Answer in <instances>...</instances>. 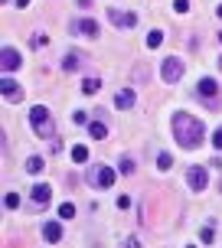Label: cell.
<instances>
[{"instance_id": "obj_28", "label": "cell", "mask_w": 222, "mask_h": 248, "mask_svg": "<svg viewBox=\"0 0 222 248\" xmlns=\"http://www.w3.org/2000/svg\"><path fill=\"white\" fill-rule=\"evenodd\" d=\"M216 13H219V20H222V3H219V7H216Z\"/></svg>"}, {"instance_id": "obj_13", "label": "cell", "mask_w": 222, "mask_h": 248, "mask_svg": "<svg viewBox=\"0 0 222 248\" xmlns=\"http://www.w3.org/2000/svg\"><path fill=\"white\" fill-rule=\"evenodd\" d=\"M114 108H134V88H121L114 95Z\"/></svg>"}, {"instance_id": "obj_1", "label": "cell", "mask_w": 222, "mask_h": 248, "mask_svg": "<svg viewBox=\"0 0 222 248\" xmlns=\"http://www.w3.org/2000/svg\"><path fill=\"white\" fill-rule=\"evenodd\" d=\"M170 127H173V137H176L180 147H199L206 140V124L199 121V118H193V114H186V111L173 114Z\"/></svg>"}, {"instance_id": "obj_7", "label": "cell", "mask_w": 222, "mask_h": 248, "mask_svg": "<svg viewBox=\"0 0 222 248\" xmlns=\"http://www.w3.org/2000/svg\"><path fill=\"white\" fill-rule=\"evenodd\" d=\"M186 183H190V189L203 193V189H206V183H209V176H206V170H203V167H190V173H186Z\"/></svg>"}, {"instance_id": "obj_4", "label": "cell", "mask_w": 222, "mask_h": 248, "mask_svg": "<svg viewBox=\"0 0 222 248\" xmlns=\"http://www.w3.org/2000/svg\"><path fill=\"white\" fill-rule=\"evenodd\" d=\"M160 75H163V82H167V85H173V82H180V78H183V62L176 59V56H170V59H163V62H160Z\"/></svg>"}, {"instance_id": "obj_11", "label": "cell", "mask_w": 222, "mask_h": 248, "mask_svg": "<svg viewBox=\"0 0 222 248\" xmlns=\"http://www.w3.org/2000/svg\"><path fill=\"white\" fill-rule=\"evenodd\" d=\"M49 196H52V189L46 183H36V186H33V202H36L39 209H43V206H49Z\"/></svg>"}, {"instance_id": "obj_15", "label": "cell", "mask_w": 222, "mask_h": 248, "mask_svg": "<svg viewBox=\"0 0 222 248\" xmlns=\"http://www.w3.org/2000/svg\"><path fill=\"white\" fill-rule=\"evenodd\" d=\"M196 92L203 95V98H212V95L219 92V85H216V78H203V82L196 85Z\"/></svg>"}, {"instance_id": "obj_27", "label": "cell", "mask_w": 222, "mask_h": 248, "mask_svg": "<svg viewBox=\"0 0 222 248\" xmlns=\"http://www.w3.org/2000/svg\"><path fill=\"white\" fill-rule=\"evenodd\" d=\"M16 7H30V0H16Z\"/></svg>"}, {"instance_id": "obj_19", "label": "cell", "mask_w": 222, "mask_h": 248, "mask_svg": "<svg viewBox=\"0 0 222 248\" xmlns=\"http://www.w3.org/2000/svg\"><path fill=\"white\" fill-rule=\"evenodd\" d=\"M160 43H163V33H160V30H150V36H147V46H150V49H157Z\"/></svg>"}, {"instance_id": "obj_8", "label": "cell", "mask_w": 222, "mask_h": 248, "mask_svg": "<svg viewBox=\"0 0 222 248\" xmlns=\"http://www.w3.org/2000/svg\"><path fill=\"white\" fill-rule=\"evenodd\" d=\"M108 20H111L114 26H121V30H131V26L137 23V16H134V13H127V10H114V7L108 10Z\"/></svg>"}, {"instance_id": "obj_21", "label": "cell", "mask_w": 222, "mask_h": 248, "mask_svg": "<svg viewBox=\"0 0 222 248\" xmlns=\"http://www.w3.org/2000/svg\"><path fill=\"white\" fill-rule=\"evenodd\" d=\"M59 216H62V219H72V216H75V206H72V202H62V206H59Z\"/></svg>"}, {"instance_id": "obj_2", "label": "cell", "mask_w": 222, "mask_h": 248, "mask_svg": "<svg viewBox=\"0 0 222 248\" xmlns=\"http://www.w3.org/2000/svg\"><path fill=\"white\" fill-rule=\"evenodd\" d=\"M88 186H95V189H108V186H114V170L111 167H105V163H95L92 170H88Z\"/></svg>"}, {"instance_id": "obj_30", "label": "cell", "mask_w": 222, "mask_h": 248, "mask_svg": "<svg viewBox=\"0 0 222 248\" xmlns=\"http://www.w3.org/2000/svg\"><path fill=\"white\" fill-rule=\"evenodd\" d=\"M190 248H196V245H190Z\"/></svg>"}, {"instance_id": "obj_24", "label": "cell", "mask_w": 222, "mask_h": 248, "mask_svg": "<svg viewBox=\"0 0 222 248\" xmlns=\"http://www.w3.org/2000/svg\"><path fill=\"white\" fill-rule=\"evenodd\" d=\"M121 173H124V176L134 173V160H131V157H124V160H121Z\"/></svg>"}, {"instance_id": "obj_10", "label": "cell", "mask_w": 222, "mask_h": 248, "mask_svg": "<svg viewBox=\"0 0 222 248\" xmlns=\"http://www.w3.org/2000/svg\"><path fill=\"white\" fill-rule=\"evenodd\" d=\"M82 65H88V56H82V52H65V59H62V69L65 72H75Z\"/></svg>"}, {"instance_id": "obj_14", "label": "cell", "mask_w": 222, "mask_h": 248, "mask_svg": "<svg viewBox=\"0 0 222 248\" xmlns=\"http://www.w3.org/2000/svg\"><path fill=\"white\" fill-rule=\"evenodd\" d=\"M101 118H105V114H95V121L88 124V131H92V137H95V140H105V137H108V127H105V124H101Z\"/></svg>"}, {"instance_id": "obj_18", "label": "cell", "mask_w": 222, "mask_h": 248, "mask_svg": "<svg viewBox=\"0 0 222 248\" xmlns=\"http://www.w3.org/2000/svg\"><path fill=\"white\" fill-rule=\"evenodd\" d=\"M43 167H46L43 157H30V160H26V170H30V173H43Z\"/></svg>"}, {"instance_id": "obj_6", "label": "cell", "mask_w": 222, "mask_h": 248, "mask_svg": "<svg viewBox=\"0 0 222 248\" xmlns=\"http://www.w3.org/2000/svg\"><path fill=\"white\" fill-rule=\"evenodd\" d=\"M0 69L3 72H16L20 69V52L13 49V46H3L0 49Z\"/></svg>"}, {"instance_id": "obj_26", "label": "cell", "mask_w": 222, "mask_h": 248, "mask_svg": "<svg viewBox=\"0 0 222 248\" xmlns=\"http://www.w3.org/2000/svg\"><path fill=\"white\" fill-rule=\"evenodd\" d=\"M212 144L222 150V127H216V134H212Z\"/></svg>"}, {"instance_id": "obj_9", "label": "cell", "mask_w": 222, "mask_h": 248, "mask_svg": "<svg viewBox=\"0 0 222 248\" xmlns=\"http://www.w3.org/2000/svg\"><path fill=\"white\" fill-rule=\"evenodd\" d=\"M72 33H79V36H98V23L92 20V16H82V20H75L72 23Z\"/></svg>"}, {"instance_id": "obj_25", "label": "cell", "mask_w": 222, "mask_h": 248, "mask_svg": "<svg viewBox=\"0 0 222 248\" xmlns=\"http://www.w3.org/2000/svg\"><path fill=\"white\" fill-rule=\"evenodd\" d=\"M173 10H176V13H186V10H190V0H173Z\"/></svg>"}, {"instance_id": "obj_17", "label": "cell", "mask_w": 222, "mask_h": 248, "mask_svg": "<svg viewBox=\"0 0 222 248\" xmlns=\"http://www.w3.org/2000/svg\"><path fill=\"white\" fill-rule=\"evenodd\" d=\"M72 160H75V163H85V160H88V147L75 144V147H72Z\"/></svg>"}, {"instance_id": "obj_23", "label": "cell", "mask_w": 222, "mask_h": 248, "mask_svg": "<svg viewBox=\"0 0 222 248\" xmlns=\"http://www.w3.org/2000/svg\"><path fill=\"white\" fill-rule=\"evenodd\" d=\"M212 229H216L212 222H206V225H203V242H212V238H216V232H212Z\"/></svg>"}, {"instance_id": "obj_12", "label": "cell", "mask_w": 222, "mask_h": 248, "mask_svg": "<svg viewBox=\"0 0 222 248\" xmlns=\"http://www.w3.org/2000/svg\"><path fill=\"white\" fill-rule=\"evenodd\" d=\"M43 238H46L49 245L62 242V225H59V222H46V225H43Z\"/></svg>"}, {"instance_id": "obj_16", "label": "cell", "mask_w": 222, "mask_h": 248, "mask_svg": "<svg viewBox=\"0 0 222 248\" xmlns=\"http://www.w3.org/2000/svg\"><path fill=\"white\" fill-rule=\"evenodd\" d=\"M98 88H101V78H85V82H82V92H85V95H95Z\"/></svg>"}, {"instance_id": "obj_29", "label": "cell", "mask_w": 222, "mask_h": 248, "mask_svg": "<svg viewBox=\"0 0 222 248\" xmlns=\"http://www.w3.org/2000/svg\"><path fill=\"white\" fill-rule=\"evenodd\" d=\"M219 69H222V56H219Z\"/></svg>"}, {"instance_id": "obj_5", "label": "cell", "mask_w": 222, "mask_h": 248, "mask_svg": "<svg viewBox=\"0 0 222 248\" xmlns=\"http://www.w3.org/2000/svg\"><path fill=\"white\" fill-rule=\"evenodd\" d=\"M0 92H3V101H10V105L23 101V88L16 85L10 75H3V78H0Z\"/></svg>"}, {"instance_id": "obj_3", "label": "cell", "mask_w": 222, "mask_h": 248, "mask_svg": "<svg viewBox=\"0 0 222 248\" xmlns=\"http://www.w3.org/2000/svg\"><path fill=\"white\" fill-rule=\"evenodd\" d=\"M30 124H33V131H36L39 137H52V118H49V108L36 105V108L30 111Z\"/></svg>"}, {"instance_id": "obj_20", "label": "cell", "mask_w": 222, "mask_h": 248, "mask_svg": "<svg viewBox=\"0 0 222 248\" xmlns=\"http://www.w3.org/2000/svg\"><path fill=\"white\" fill-rule=\"evenodd\" d=\"M3 206H7V209H16V206H20V196H16V193H7V196H3Z\"/></svg>"}, {"instance_id": "obj_22", "label": "cell", "mask_w": 222, "mask_h": 248, "mask_svg": "<svg viewBox=\"0 0 222 248\" xmlns=\"http://www.w3.org/2000/svg\"><path fill=\"white\" fill-rule=\"evenodd\" d=\"M157 167H160V170H170V167H173V157H170V154H160V157H157Z\"/></svg>"}]
</instances>
